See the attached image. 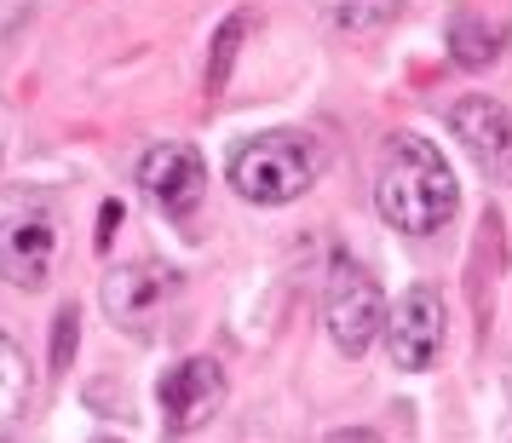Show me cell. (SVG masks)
I'll list each match as a JSON object with an SVG mask.
<instances>
[{"mask_svg":"<svg viewBox=\"0 0 512 443\" xmlns=\"http://www.w3.org/2000/svg\"><path fill=\"white\" fill-rule=\"evenodd\" d=\"M374 208L397 236H438L461 213V179L426 133H392L374 167Z\"/></svg>","mask_w":512,"mask_h":443,"instance_id":"obj_1","label":"cell"},{"mask_svg":"<svg viewBox=\"0 0 512 443\" xmlns=\"http://www.w3.org/2000/svg\"><path fill=\"white\" fill-rule=\"evenodd\" d=\"M64 259V213L47 190L0 185V282L41 294Z\"/></svg>","mask_w":512,"mask_h":443,"instance_id":"obj_2","label":"cell"},{"mask_svg":"<svg viewBox=\"0 0 512 443\" xmlns=\"http://www.w3.org/2000/svg\"><path fill=\"white\" fill-rule=\"evenodd\" d=\"M231 190L242 202H254V208H288V202H300L305 190L317 185V173H323V150L311 133H294V127H282V133H248V139L231 150Z\"/></svg>","mask_w":512,"mask_h":443,"instance_id":"obj_3","label":"cell"},{"mask_svg":"<svg viewBox=\"0 0 512 443\" xmlns=\"http://www.w3.org/2000/svg\"><path fill=\"white\" fill-rule=\"evenodd\" d=\"M323 328H328V340L346 351V357H363V351L380 340V328H386V288H380L374 271H363L351 254L328 259Z\"/></svg>","mask_w":512,"mask_h":443,"instance_id":"obj_4","label":"cell"},{"mask_svg":"<svg viewBox=\"0 0 512 443\" xmlns=\"http://www.w3.org/2000/svg\"><path fill=\"white\" fill-rule=\"evenodd\" d=\"M179 294H185V277L167 259H127V265H110L98 282L104 317L127 334H156V323L173 311Z\"/></svg>","mask_w":512,"mask_h":443,"instance_id":"obj_5","label":"cell"},{"mask_svg":"<svg viewBox=\"0 0 512 443\" xmlns=\"http://www.w3.org/2000/svg\"><path fill=\"white\" fill-rule=\"evenodd\" d=\"M443 334H449V311H443V294L432 282H409L397 294V305H386L380 340L392 351V369L426 374L443 357Z\"/></svg>","mask_w":512,"mask_h":443,"instance_id":"obj_6","label":"cell"},{"mask_svg":"<svg viewBox=\"0 0 512 443\" xmlns=\"http://www.w3.org/2000/svg\"><path fill=\"white\" fill-rule=\"evenodd\" d=\"M139 190L162 219L185 225L190 213L202 208V196H208V162H202V150L179 144V139L150 144L139 156Z\"/></svg>","mask_w":512,"mask_h":443,"instance_id":"obj_7","label":"cell"},{"mask_svg":"<svg viewBox=\"0 0 512 443\" xmlns=\"http://www.w3.org/2000/svg\"><path fill=\"white\" fill-rule=\"evenodd\" d=\"M225 392L231 380L213 357H185L156 380V403H162L167 432H202L219 409H225Z\"/></svg>","mask_w":512,"mask_h":443,"instance_id":"obj_8","label":"cell"},{"mask_svg":"<svg viewBox=\"0 0 512 443\" xmlns=\"http://www.w3.org/2000/svg\"><path fill=\"white\" fill-rule=\"evenodd\" d=\"M449 133L461 139V150L484 167L489 179H512V110L484 93H466L461 104H449Z\"/></svg>","mask_w":512,"mask_h":443,"instance_id":"obj_9","label":"cell"},{"mask_svg":"<svg viewBox=\"0 0 512 443\" xmlns=\"http://www.w3.org/2000/svg\"><path fill=\"white\" fill-rule=\"evenodd\" d=\"M29 392H35V363H29V351L0 328V438L18 432V420H24V409H29Z\"/></svg>","mask_w":512,"mask_h":443,"instance_id":"obj_10","label":"cell"},{"mask_svg":"<svg viewBox=\"0 0 512 443\" xmlns=\"http://www.w3.org/2000/svg\"><path fill=\"white\" fill-rule=\"evenodd\" d=\"M409 0H317V18L340 35H374L403 12Z\"/></svg>","mask_w":512,"mask_h":443,"instance_id":"obj_11","label":"cell"},{"mask_svg":"<svg viewBox=\"0 0 512 443\" xmlns=\"http://www.w3.org/2000/svg\"><path fill=\"white\" fill-rule=\"evenodd\" d=\"M501 41H507V29L484 24L478 12H461V18L449 24V52H455V64H466V70L495 64V58H501Z\"/></svg>","mask_w":512,"mask_h":443,"instance_id":"obj_12","label":"cell"},{"mask_svg":"<svg viewBox=\"0 0 512 443\" xmlns=\"http://www.w3.org/2000/svg\"><path fill=\"white\" fill-rule=\"evenodd\" d=\"M242 35H248V18H242V12H236V18H225V24H219V35H213V58H208V87H213V93H219V87H225V75L236 70Z\"/></svg>","mask_w":512,"mask_h":443,"instance_id":"obj_13","label":"cell"},{"mask_svg":"<svg viewBox=\"0 0 512 443\" xmlns=\"http://www.w3.org/2000/svg\"><path fill=\"white\" fill-rule=\"evenodd\" d=\"M75 323H81V305H64V311H58V340H52V369H70Z\"/></svg>","mask_w":512,"mask_h":443,"instance_id":"obj_14","label":"cell"},{"mask_svg":"<svg viewBox=\"0 0 512 443\" xmlns=\"http://www.w3.org/2000/svg\"><path fill=\"white\" fill-rule=\"evenodd\" d=\"M323 443H380V438H374V432H357V426H351V432H334V438H323Z\"/></svg>","mask_w":512,"mask_h":443,"instance_id":"obj_15","label":"cell"},{"mask_svg":"<svg viewBox=\"0 0 512 443\" xmlns=\"http://www.w3.org/2000/svg\"><path fill=\"white\" fill-rule=\"evenodd\" d=\"M0 162H6V110H0Z\"/></svg>","mask_w":512,"mask_h":443,"instance_id":"obj_16","label":"cell"}]
</instances>
